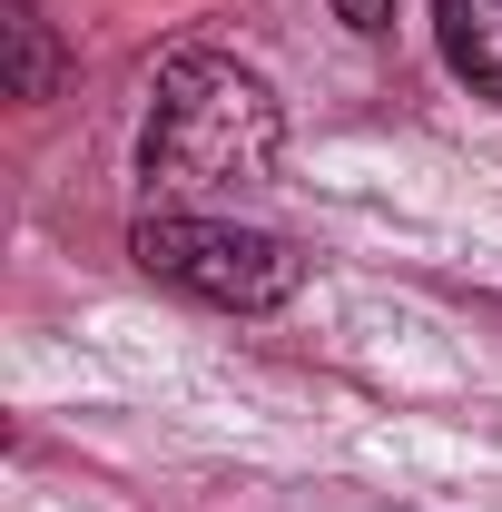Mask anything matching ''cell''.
I'll use <instances>...</instances> for the list:
<instances>
[{"label": "cell", "mask_w": 502, "mask_h": 512, "mask_svg": "<svg viewBox=\"0 0 502 512\" xmlns=\"http://www.w3.org/2000/svg\"><path fill=\"white\" fill-rule=\"evenodd\" d=\"M286 148V109L256 69L217 60V50H178L158 69V109L138 138V168L158 197H237L276 178Z\"/></svg>", "instance_id": "obj_1"}, {"label": "cell", "mask_w": 502, "mask_h": 512, "mask_svg": "<svg viewBox=\"0 0 502 512\" xmlns=\"http://www.w3.org/2000/svg\"><path fill=\"white\" fill-rule=\"evenodd\" d=\"M128 256L178 286L197 306H227V316H266L296 296V247L266 237V227H227V217H197V207H148L128 227Z\"/></svg>", "instance_id": "obj_2"}, {"label": "cell", "mask_w": 502, "mask_h": 512, "mask_svg": "<svg viewBox=\"0 0 502 512\" xmlns=\"http://www.w3.org/2000/svg\"><path fill=\"white\" fill-rule=\"evenodd\" d=\"M443 60L473 99H502V0H434Z\"/></svg>", "instance_id": "obj_3"}, {"label": "cell", "mask_w": 502, "mask_h": 512, "mask_svg": "<svg viewBox=\"0 0 502 512\" xmlns=\"http://www.w3.org/2000/svg\"><path fill=\"white\" fill-rule=\"evenodd\" d=\"M0 40H10V99H60V79H69V60H60V40H50V20L30 10V0H10L0 10Z\"/></svg>", "instance_id": "obj_4"}, {"label": "cell", "mask_w": 502, "mask_h": 512, "mask_svg": "<svg viewBox=\"0 0 502 512\" xmlns=\"http://www.w3.org/2000/svg\"><path fill=\"white\" fill-rule=\"evenodd\" d=\"M335 20L365 30V40H384V30H394V0H335Z\"/></svg>", "instance_id": "obj_5"}]
</instances>
